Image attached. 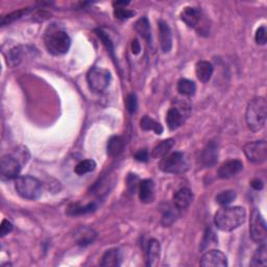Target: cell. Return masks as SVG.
Segmentation results:
<instances>
[{
	"mask_svg": "<svg viewBox=\"0 0 267 267\" xmlns=\"http://www.w3.org/2000/svg\"><path fill=\"white\" fill-rule=\"evenodd\" d=\"M246 219V211L243 207H224L216 212L214 223L217 229L231 232L239 228Z\"/></svg>",
	"mask_w": 267,
	"mask_h": 267,
	"instance_id": "6da1fadb",
	"label": "cell"
},
{
	"mask_svg": "<svg viewBox=\"0 0 267 267\" xmlns=\"http://www.w3.org/2000/svg\"><path fill=\"white\" fill-rule=\"evenodd\" d=\"M267 104L264 97H256L248 104L245 120L249 129L252 132L261 131L266 123Z\"/></svg>",
	"mask_w": 267,
	"mask_h": 267,
	"instance_id": "7a4b0ae2",
	"label": "cell"
},
{
	"mask_svg": "<svg viewBox=\"0 0 267 267\" xmlns=\"http://www.w3.org/2000/svg\"><path fill=\"white\" fill-rule=\"evenodd\" d=\"M45 46L53 56H62L68 52L71 46L70 37L62 29L51 26L45 33Z\"/></svg>",
	"mask_w": 267,
	"mask_h": 267,
	"instance_id": "3957f363",
	"label": "cell"
},
{
	"mask_svg": "<svg viewBox=\"0 0 267 267\" xmlns=\"http://www.w3.org/2000/svg\"><path fill=\"white\" fill-rule=\"evenodd\" d=\"M15 188L18 194L30 200L38 199L42 195V185L38 178L30 176L18 177L16 178Z\"/></svg>",
	"mask_w": 267,
	"mask_h": 267,
	"instance_id": "277c9868",
	"label": "cell"
},
{
	"mask_svg": "<svg viewBox=\"0 0 267 267\" xmlns=\"http://www.w3.org/2000/svg\"><path fill=\"white\" fill-rule=\"evenodd\" d=\"M160 169L167 173L178 175L188 169V162L183 152H173L171 155L164 157L160 163Z\"/></svg>",
	"mask_w": 267,
	"mask_h": 267,
	"instance_id": "5b68a950",
	"label": "cell"
},
{
	"mask_svg": "<svg viewBox=\"0 0 267 267\" xmlns=\"http://www.w3.org/2000/svg\"><path fill=\"white\" fill-rule=\"evenodd\" d=\"M111 79V73L99 67L91 68L87 73V82L89 84L90 89L94 92H104L109 87Z\"/></svg>",
	"mask_w": 267,
	"mask_h": 267,
	"instance_id": "8992f818",
	"label": "cell"
},
{
	"mask_svg": "<svg viewBox=\"0 0 267 267\" xmlns=\"http://www.w3.org/2000/svg\"><path fill=\"white\" fill-rule=\"evenodd\" d=\"M250 233L253 242L262 244L266 241V222L258 209H253L251 215Z\"/></svg>",
	"mask_w": 267,
	"mask_h": 267,
	"instance_id": "52a82bcc",
	"label": "cell"
},
{
	"mask_svg": "<svg viewBox=\"0 0 267 267\" xmlns=\"http://www.w3.org/2000/svg\"><path fill=\"white\" fill-rule=\"evenodd\" d=\"M243 151L249 161L255 164H261L267 159V144L264 140L245 144Z\"/></svg>",
	"mask_w": 267,
	"mask_h": 267,
	"instance_id": "ba28073f",
	"label": "cell"
},
{
	"mask_svg": "<svg viewBox=\"0 0 267 267\" xmlns=\"http://www.w3.org/2000/svg\"><path fill=\"white\" fill-rule=\"evenodd\" d=\"M181 19L190 29L196 30L199 35L204 32L205 29H207L206 25H204L203 13L196 8H191V6L185 8L181 14Z\"/></svg>",
	"mask_w": 267,
	"mask_h": 267,
	"instance_id": "9c48e42d",
	"label": "cell"
},
{
	"mask_svg": "<svg viewBox=\"0 0 267 267\" xmlns=\"http://www.w3.org/2000/svg\"><path fill=\"white\" fill-rule=\"evenodd\" d=\"M20 170H21V164L13 156L6 155L0 160V175L2 179L11 181V179L17 178Z\"/></svg>",
	"mask_w": 267,
	"mask_h": 267,
	"instance_id": "30bf717a",
	"label": "cell"
},
{
	"mask_svg": "<svg viewBox=\"0 0 267 267\" xmlns=\"http://www.w3.org/2000/svg\"><path fill=\"white\" fill-rule=\"evenodd\" d=\"M200 265L204 267H226L228 266V259L222 252L211 250L204 253L200 259Z\"/></svg>",
	"mask_w": 267,
	"mask_h": 267,
	"instance_id": "8fae6325",
	"label": "cell"
},
{
	"mask_svg": "<svg viewBox=\"0 0 267 267\" xmlns=\"http://www.w3.org/2000/svg\"><path fill=\"white\" fill-rule=\"evenodd\" d=\"M243 169V163L239 160H230L223 163L218 169V177L220 178H231Z\"/></svg>",
	"mask_w": 267,
	"mask_h": 267,
	"instance_id": "7c38bea8",
	"label": "cell"
},
{
	"mask_svg": "<svg viewBox=\"0 0 267 267\" xmlns=\"http://www.w3.org/2000/svg\"><path fill=\"white\" fill-rule=\"evenodd\" d=\"M139 198L144 204L152 203L155 199V183L151 179H143L139 185Z\"/></svg>",
	"mask_w": 267,
	"mask_h": 267,
	"instance_id": "4fadbf2b",
	"label": "cell"
},
{
	"mask_svg": "<svg viewBox=\"0 0 267 267\" xmlns=\"http://www.w3.org/2000/svg\"><path fill=\"white\" fill-rule=\"evenodd\" d=\"M159 32L160 43H161L163 52H169L172 47V33L169 25L163 20L159 21Z\"/></svg>",
	"mask_w": 267,
	"mask_h": 267,
	"instance_id": "5bb4252c",
	"label": "cell"
},
{
	"mask_svg": "<svg viewBox=\"0 0 267 267\" xmlns=\"http://www.w3.org/2000/svg\"><path fill=\"white\" fill-rule=\"evenodd\" d=\"M218 160V146L215 142L211 141L207 144L202 152V157H200V161L203 165L206 167H211L217 163Z\"/></svg>",
	"mask_w": 267,
	"mask_h": 267,
	"instance_id": "9a60e30c",
	"label": "cell"
},
{
	"mask_svg": "<svg viewBox=\"0 0 267 267\" xmlns=\"http://www.w3.org/2000/svg\"><path fill=\"white\" fill-rule=\"evenodd\" d=\"M193 200V193L188 188H182L176 192L173 196V203L178 210L187 209Z\"/></svg>",
	"mask_w": 267,
	"mask_h": 267,
	"instance_id": "2e32d148",
	"label": "cell"
},
{
	"mask_svg": "<svg viewBox=\"0 0 267 267\" xmlns=\"http://www.w3.org/2000/svg\"><path fill=\"white\" fill-rule=\"evenodd\" d=\"M160 253H161V244H160L157 239H150L148 241V249H146V260H148V265H156L160 258Z\"/></svg>",
	"mask_w": 267,
	"mask_h": 267,
	"instance_id": "e0dca14e",
	"label": "cell"
},
{
	"mask_svg": "<svg viewBox=\"0 0 267 267\" xmlns=\"http://www.w3.org/2000/svg\"><path fill=\"white\" fill-rule=\"evenodd\" d=\"M214 68L210 62L208 61H199L195 66V73L197 75V78L200 82L203 83H208L212 75Z\"/></svg>",
	"mask_w": 267,
	"mask_h": 267,
	"instance_id": "ac0fdd59",
	"label": "cell"
},
{
	"mask_svg": "<svg viewBox=\"0 0 267 267\" xmlns=\"http://www.w3.org/2000/svg\"><path fill=\"white\" fill-rule=\"evenodd\" d=\"M122 256L121 252L117 249L108 250L103 256L102 265L105 267H117L121 265Z\"/></svg>",
	"mask_w": 267,
	"mask_h": 267,
	"instance_id": "d6986e66",
	"label": "cell"
},
{
	"mask_svg": "<svg viewBox=\"0 0 267 267\" xmlns=\"http://www.w3.org/2000/svg\"><path fill=\"white\" fill-rule=\"evenodd\" d=\"M166 122L168 125L169 130L176 131L179 126H182L184 123V116L178 108L169 109L168 113L166 115Z\"/></svg>",
	"mask_w": 267,
	"mask_h": 267,
	"instance_id": "ffe728a7",
	"label": "cell"
},
{
	"mask_svg": "<svg viewBox=\"0 0 267 267\" xmlns=\"http://www.w3.org/2000/svg\"><path fill=\"white\" fill-rule=\"evenodd\" d=\"M173 145H175V140L173 139L163 140V141L160 142L156 146V148L152 149L151 157L156 158V159L166 157L167 153H168L171 150V148H173Z\"/></svg>",
	"mask_w": 267,
	"mask_h": 267,
	"instance_id": "44dd1931",
	"label": "cell"
},
{
	"mask_svg": "<svg viewBox=\"0 0 267 267\" xmlns=\"http://www.w3.org/2000/svg\"><path fill=\"white\" fill-rule=\"evenodd\" d=\"M123 148H124V140L119 136H113L108 141L106 150H108L109 156L117 157L122 152Z\"/></svg>",
	"mask_w": 267,
	"mask_h": 267,
	"instance_id": "7402d4cb",
	"label": "cell"
},
{
	"mask_svg": "<svg viewBox=\"0 0 267 267\" xmlns=\"http://www.w3.org/2000/svg\"><path fill=\"white\" fill-rule=\"evenodd\" d=\"M135 30L140 36H142V38H144L146 41L149 43L151 38V32H150V25L148 18L146 17L140 18L135 24Z\"/></svg>",
	"mask_w": 267,
	"mask_h": 267,
	"instance_id": "603a6c76",
	"label": "cell"
},
{
	"mask_svg": "<svg viewBox=\"0 0 267 267\" xmlns=\"http://www.w3.org/2000/svg\"><path fill=\"white\" fill-rule=\"evenodd\" d=\"M140 126H141V129L143 131H152L155 132L157 135H161L164 131L161 124L148 116H144L140 120Z\"/></svg>",
	"mask_w": 267,
	"mask_h": 267,
	"instance_id": "cb8c5ba5",
	"label": "cell"
},
{
	"mask_svg": "<svg viewBox=\"0 0 267 267\" xmlns=\"http://www.w3.org/2000/svg\"><path fill=\"white\" fill-rule=\"evenodd\" d=\"M177 88H178V91L181 93L182 95H186V96L194 95L196 92V85L194 84V82H192L190 79H187V78L179 79Z\"/></svg>",
	"mask_w": 267,
	"mask_h": 267,
	"instance_id": "d4e9b609",
	"label": "cell"
},
{
	"mask_svg": "<svg viewBox=\"0 0 267 267\" xmlns=\"http://www.w3.org/2000/svg\"><path fill=\"white\" fill-rule=\"evenodd\" d=\"M267 249L265 243H262L261 246L253 253L251 266H266L267 265Z\"/></svg>",
	"mask_w": 267,
	"mask_h": 267,
	"instance_id": "484cf974",
	"label": "cell"
},
{
	"mask_svg": "<svg viewBox=\"0 0 267 267\" xmlns=\"http://www.w3.org/2000/svg\"><path fill=\"white\" fill-rule=\"evenodd\" d=\"M96 168V162L94 160L88 159V160H84V161L79 162L74 168V172L78 176H84L86 173L92 172Z\"/></svg>",
	"mask_w": 267,
	"mask_h": 267,
	"instance_id": "4316f807",
	"label": "cell"
},
{
	"mask_svg": "<svg viewBox=\"0 0 267 267\" xmlns=\"http://www.w3.org/2000/svg\"><path fill=\"white\" fill-rule=\"evenodd\" d=\"M96 210V205L93 203V204H89L87 205L85 207L83 206H73V207H70V208L68 209V214L69 215H83V214H87V213H90V212H93Z\"/></svg>",
	"mask_w": 267,
	"mask_h": 267,
	"instance_id": "83f0119b",
	"label": "cell"
},
{
	"mask_svg": "<svg viewBox=\"0 0 267 267\" xmlns=\"http://www.w3.org/2000/svg\"><path fill=\"white\" fill-rule=\"evenodd\" d=\"M236 192L233 190H226L222 191V193L216 196V202L222 206H228L231 203H233L236 198Z\"/></svg>",
	"mask_w": 267,
	"mask_h": 267,
	"instance_id": "f1b7e54d",
	"label": "cell"
},
{
	"mask_svg": "<svg viewBox=\"0 0 267 267\" xmlns=\"http://www.w3.org/2000/svg\"><path fill=\"white\" fill-rule=\"evenodd\" d=\"M135 15V12L126 9L125 6H115L114 16L119 20H126Z\"/></svg>",
	"mask_w": 267,
	"mask_h": 267,
	"instance_id": "f546056e",
	"label": "cell"
},
{
	"mask_svg": "<svg viewBox=\"0 0 267 267\" xmlns=\"http://www.w3.org/2000/svg\"><path fill=\"white\" fill-rule=\"evenodd\" d=\"M13 157L17 159L20 164L23 165V164H26L29 162L30 156V151L28 148H24V146H20V148H18L15 150V155Z\"/></svg>",
	"mask_w": 267,
	"mask_h": 267,
	"instance_id": "4dcf8cb0",
	"label": "cell"
},
{
	"mask_svg": "<svg viewBox=\"0 0 267 267\" xmlns=\"http://www.w3.org/2000/svg\"><path fill=\"white\" fill-rule=\"evenodd\" d=\"M177 217H178L177 211L172 210V208H170L169 207V208L164 212L163 217H162V224L164 226H169L176 222Z\"/></svg>",
	"mask_w": 267,
	"mask_h": 267,
	"instance_id": "1f68e13d",
	"label": "cell"
},
{
	"mask_svg": "<svg viewBox=\"0 0 267 267\" xmlns=\"http://www.w3.org/2000/svg\"><path fill=\"white\" fill-rule=\"evenodd\" d=\"M125 104H126V109H128V111L131 113V114L136 113L138 109L137 96L135 94H130L128 97H126Z\"/></svg>",
	"mask_w": 267,
	"mask_h": 267,
	"instance_id": "d6a6232c",
	"label": "cell"
},
{
	"mask_svg": "<svg viewBox=\"0 0 267 267\" xmlns=\"http://www.w3.org/2000/svg\"><path fill=\"white\" fill-rule=\"evenodd\" d=\"M95 32H96V35L98 36V38L100 40H102L105 47L108 48V50L113 53V51H114V47H113V43L111 41L110 37L108 35H106V33L104 30H97Z\"/></svg>",
	"mask_w": 267,
	"mask_h": 267,
	"instance_id": "836d02e7",
	"label": "cell"
},
{
	"mask_svg": "<svg viewBox=\"0 0 267 267\" xmlns=\"http://www.w3.org/2000/svg\"><path fill=\"white\" fill-rule=\"evenodd\" d=\"M126 181H128V188L131 193H135L139 189L140 181L136 175H130Z\"/></svg>",
	"mask_w": 267,
	"mask_h": 267,
	"instance_id": "e575fe53",
	"label": "cell"
},
{
	"mask_svg": "<svg viewBox=\"0 0 267 267\" xmlns=\"http://www.w3.org/2000/svg\"><path fill=\"white\" fill-rule=\"evenodd\" d=\"M26 13H28V10H22V11H18V12L13 13V14H10L9 16L2 18L1 24L5 25V24H8V23H10L12 21H14V20H17L19 18H21L24 14H26Z\"/></svg>",
	"mask_w": 267,
	"mask_h": 267,
	"instance_id": "d590c367",
	"label": "cell"
},
{
	"mask_svg": "<svg viewBox=\"0 0 267 267\" xmlns=\"http://www.w3.org/2000/svg\"><path fill=\"white\" fill-rule=\"evenodd\" d=\"M255 40L257 44L259 45H265L266 41H267V36H266V29L265 26H261V28H259L256 31V36H255Z\"/></svg>",
	"mask_w": 267,
	"mask_h": 267,
	"instance_id": "8d00e7d4",
	"label": "cell"
},
{
	"mask_svg": "<svg viewBox=\"0 0 267 267\" xmlns=\"http://www.w3.org/2000/svg\"><path fill=\"white\" fill-rule=\"evenodd\" d=\"M216 238H215V235H214V233H213L210 229L209 230H207L206 234H205V237H204V240H203V246H202V249L204 248H208V246H210L213 242V243H216Z\"/></svg>",
	"mask_w": 267,
	"mask_h": 267,
	"instance_id": "74e56055",
	"label": "cell"
},
{
	"mask_svg": "<svg viewBox=\"0 0 267 267\" xmlns=\"http://www.w3.org/2000/svg\"><path fill=\"white\" fill-rule=\"evenodd\" d=\"M13 231V223L9 220L3 219L1 226H0V234H1V237H4L5 235H8L9 233Z\"/></svg>",
	"mask_w": 267,
	"mask_h": 267,
	"instance_id": "f35d334b",
	"label": "cell"
},
{
	"mask_svg": "<svg viewBox=\"0 0 267 267\" xmlns=\"http://www.w3.org/2000/svg\"><path fill=\"white\" fill-rule=\"evenodd\" d=\"M135 159L139 162H148L149 159V153L146 149H140L135 155Z\"/></svg>",
	"mask_w": 267,
	"mask_h": 267,
	"instance_id": "ab89813d",
	"label": "cell"
},
{
	"mask_svg": "<svg viewBox=\"0 0 267 267\" xmlns=\"http://www.w3.org/2000/svg\"><path fill=\"white\" fill-rule=\"evenodd\" d=\"M251 186L255 190H261L263 188V182L261 181V179L256 178V179H253V181H252Z\"/></svg>",
	"mask_w": 267,
	"mask_h": 267,
	"instance_id": "60d3db41",
	"label": "cell"
},
{
	"mask_svg": "<svg viewBox=\"0 0 267 267\" xmlns=\"http://www.w3.org/2000/svg\"><path fill=\"white\" fill-rule=\"evenodd\" d=\"M132 50H133V53H135V55H138L140 50H141V47H140V43L138 42L137 39L134 40L132 43Z\"/></svg>",
	"mask_w": 267,
	"mask_h": 267,
	"instance_id": "b9f144b4",
	"label": "cell"
}]
</instances>
